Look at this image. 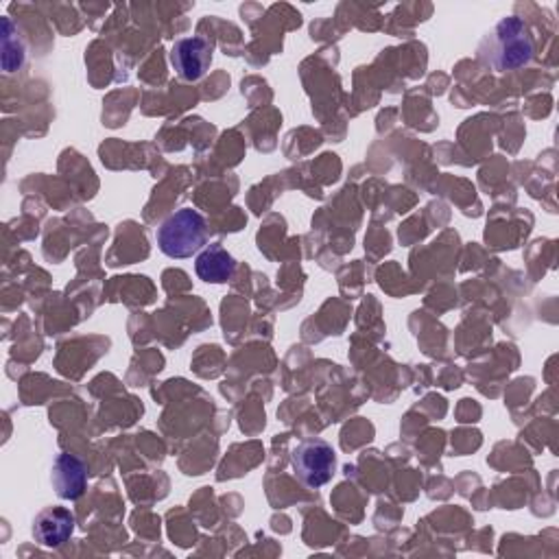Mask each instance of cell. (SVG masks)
Segmentation results:
<instances>
[{
	"label": "cell",
	"mask_w": 559,
	"mask_h": 559,
	"mask_svg": "<svg viewBox=\"0 0 559 559\" xmlns=\"http://www.w3.org/2000/svg\"><path fill=\"white\" fill-rule=\"evenodd\" d=\"M535 56V40L526 23L518 16H505L478 45V60L496 73L518 71Z\"/></svg>",
	"instance_id": "cell-1"
},
{
	"label": "cell",
	"mask_w": 559,
	"mask_h": 559,
	"mask_svg": "<svg viewBox=\"0 0 559 559\" xmlns=\"http://www.w3.org/2000/svg\"><path fill=\"white\" fill-rule=\"evenodd\" d=\"M208 241V226L202 212L182 208L169 215L158 228L160 252L169 258L182 260L199 254Z\"/></svg>",
	"instance_id": "cell-2"
},
{
	"label": "cell",
	"mask_w": 559,
	"mask_h": 559,
	"mask_svg": "<svg viewBox=\"0 0 559 559\" xmlns=\"http://www.w3.org/2000/svg\"><path fill=\"white\" fill-rule=\"evenodd\" d=\"M291 465L306 487L317 489L332 481L337 472V452L326 439L311 437L291 452Z\"/></svg>",
	"instance_id": "cell-3"
},
{
	"label": "cell",
	"mask_w": 559,
	"mask_h": 559,
	"mask_svg": "<svg viewBox=\"0 0 559 559\" xmlns=\"http://www.w3.org/2000/svg\"><path fill=\"white\" fill-rule=\"evenodd\" d=\"M212 45L206 38H182L171 49V66L184 82H199L212 64Z\"/></svg>",
	"instance_id": "cell-4"
},
{
	"label": "cell",
	"mask_w": 559,
	"mask_h": 559,
	"mask_svg": "<svg viewBox=\"0 0 559 559\" xmlns=\"http://www.w3.org/2000/svg\"><path fill=\"white\" fill-rule=\"evenodd\" d=\"M32 531L38 544L60 548L75 533V513L66 507H47L36 515Z\"/></svg>",
	"instance_id": "cell-5"
},
{
	"label": "cell",
	"mask_w": 559,
	"mask_h": 559,
	"mask_svg": "<svg viewBox=\"0 0 559 559\" xmlns=\"http://www.w3.org/2000/svg\"><path fill=\"white\" fill-rule=\"evenodd\" d=\"M51 483L60 498L77 500L84 496L88 487V467L80 457L64 452L53 463Z\"/></svg>",
	"instance_id": "cell-6"
},
{
	"label": "cell",
	"mask_w": 559,
	"mask_h": 559,
	"mask_svg": "<svg viewBox=\"0 0 559 559\" xmlns=\"http://www.w3.org/2000/svg\"><path fill=\"white\" fill-rule=\"evenodd\" d=\"M195 271H197L199 280H204L208 284H226L234 278L236 260L221 243H212V245H206L197 254Z\"/></svg>",
	"instance_id": "cell-7"
},
{
	"label": "cell",
	"mask_w": 559,
	"mask_h": 559,
	"mask_svg": "<svg viewBox=\"0 0 559 559\" xmlns=\"http://www.w3.org/2000/svg\"><path fill=\"white\" fill-rule=\"evenodd\" d=\"M25 45L23 38L19 34V29L14 27L12 19L3 21V69L8 75L16 73L23 69L25 64Z\"/></svg>",
	"instance_id": "cell-8"
}]
</instances>
